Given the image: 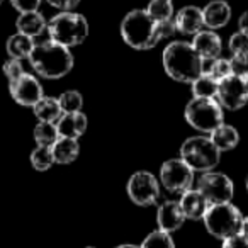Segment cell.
I'll return each mask as SVG.
<instances>
[{"label": "cell", "instance_id": "2", "mask_svg": "<svg viewBox=\"0 0 248 248\" xmlns=\"http://www.w3.org/2000/svg\"><path fill=\"white\" fill-rule=\"evenodd\" d=\"M163 68L175 82L192 83L204 73V60L194 49L192 43L173 41L163 49Z\"/></svg>", "mask_w": 248, "mask_h": 248}, {"label": "cell", "instance_id": "18", "mask_svg": "<svg viewBox=\"0 0 248 248\" xmlns=\"http://www.w3.org/2000/svg\"><path fill=\"white\" fill-rule=\"evenodd\" d=\"M56 128L62 138L78 140L87 131V116L80 112H65L56 123Z\"/></svg>", "mask_w": 248, "mask_h": 248}, {"label": "cell", "instance_id": "36", "mask_svg": "<svg viewBox=\"0 0 248 248\" xmlns=\"http://www.w3.org/2000/svg\"><path fill=\"white\" fill-rule=\"evenodd\" d=\"M82 0H48V4L63 12H72Z\"/></svg>", "mask_w": 248, "mask_h": 248}, {"label": "cell", "instance_id": "41", "mask_svg": "<svg viewBox=\"0 0 248 248\" xmlns=\"http://www.w3.org/2000/svg\"><path fill=\"white\" fill-rule=\"evenodd\" d=\"M247 190H248V177H247Z\"/></svg>", "mask_w": 248, "mask_h": 248}, {"label": "cell", "instance_id": "37", "mask_svg": "<svg viewBox=\"0 0 248 248\" xmlns=\"http://www.w3.org/2000/svg\"><path fill=\"white\" fill-rule=\"evenodd\" d=\"M238 26H240V31L248 36V11L240 16V19H238Z\"/></svg>", "mask_w": 248, "mask_h": 248}, {"label": "cell", "instance_id": "15", "mask_svg": "<svg viewBox=\"0 0 248 248\" xmlns=\"http://www.w3.org/2000/svg\"><path fill=\"white\" fill-rule=\"evenodd\" d=\"M192 46L199 56L204 62H213V60L221 58V51H223V43L221 38L214 31H201L194 36Z\"/></svg>", "mask_w": 248, "mask_h": 248}, {"label": "cell", "instance_id": "5", "mask_svg": "<svg viewBox=\"0 0 248 248\" xmlns=\"http://www.w3.org/2000/svg\"><path fill=\"white\" fill-rule=\"evenodd\" d=\"M207 233L217 240H226L241 233L243 214L234 204H211L202 217Z\"/></svg>", "mask_w": 248, "mask_h": 248}, {"label": "cell", "instance_id": "34", "mask_svg": "<svg viewBox=\"0 0 248 248\" xmlns=\"http://www.w3.org/2000/svg\"><path fill=\"white\" fill-rule=\"evenodd\" d=\"M12 7L19 11L21 14L26 12H36L41 5V0H11Z\"/></svg>", "mask_w": 248, "mask_h": 248}, {"label": "cell", "instance_id": "17", "mask_svg": "<svg viewBox=\"0 0 248 248\" xmlns=\"http://www.w3.org/2000/svg\"><path fill=\"white\" fill-rule=\"evenodd\" d=\"M179 202H180V207H182L184 214H186V219L199 221V219H202L206 211L209 209V202H207L206 197L201 194L199 189H190V190H187V192H184Z\"/></svg>", "mask_w": 248, "mask_h": 248}, {"label": "cell", "instance_id": "14", "mask_svg": "<svg viewBox=\"0 0 248 248\" xmlns=\"http://www.w3.org/2000/svg\"><path fill=\"white\" fill-rule=\"evenodd\" d=\"M173 21H175V28L180 34L196 36L204 28L202 9L196 7V5H186V7H182L177 12Z\"/></svg>", "mask_w": 248, "mask_h": 248}, {"label": "cell", "instance_id": "23", "mask_svg": "<svg viewBox=\"0 0 248 248\" xmlns=\"http://www.w3.org/2000/svg\"><path fill=\"white\" fill-rule=\"evenodd\" d=\"M34 46H36V43L32 41V38L17 32V34L11 36V38L7 39V46H5V48H7V53L11 58H16V60L28 58L29 60Z\"/></svg>", "mask_w": 248, "mask_h": 248}, {"label": "cell", "instance_id": "8", "mask_svg": "<svg viewBox=\"0 0 248 248\" xmlns=\"http://www.w3.org/2000/svg\"><path fill=\"white\" fill-rule=\"evenodd\" d=\"M160 180L169 192L184 194L192 187L194 170L182 158H170L160 169Z\"/></svg>", "mask_w": 248, "mask_h": 248}, {"label": "cell", "instance_id": "24", "mask_svg": "<svg viewBox=\"0 0 248 248\" xmlns=\"http://www.w3.org/2000/svg\"><path fill=\"white\" fill-rule=\"evenodd\" d=\"M190 87H192L194 97H199V99H216L219 82L214 77H211L209 73H202L199 78L190 83Z\"/></svg>", "mask_w": 248, "mask_h": 248}, {"label": "cell", "instance_id": "16", "mask_svg": "<svg viewBox=\"0 0 248 248\" xmlns=\"http://www.w3.org/2000/svg\"><path fill=\"white\" fill-rule=\"evenodd\" d=\"M204 26L211 31L221 29L231 21V7L224 0H213L202 9Z\"/></svg>", "mask_w": 248, "mask_h": 248}, {"label": "cell", "instance_id": "9", "mask_svg": "<svg viewBox=\"0 0 248 248\" xmlns=\"http://www.w3.org/2000/svg\"><path fill=\"white\" fill-rule=\"evenodd\" d=\"M197 189L201 190L207 202L211 204H226L231 202L234 194V186L228 175L221 172H206L197 180Z\"/></svg>", "mask_w": 248, "mask_h": 248}, {"label": "cell", "instance_id": "35", "mask_svg": "<svg viewBox=\"0 0 248 248\" xmlns=\"http://www.w3.org/2000/svg\"><path fill=\"white\" fill-rule=\"evenodd\" d=\"M221 248H248V236H245L243 233L230 236L226 240H223V247Z\"/></svg>", "mask_w": 248, "mask_h": 248}, {"label": "cell", "instance_id": "20", "mask_svg": "<svg viewBox=\"0 0 248 248\" xmlns=\"http://www.w3.org/2000/svg\"><path fill=\"white\" fill-rule=\"evenodd\" d=\"M16 26H17V32L29 36V38H36V36L43 34L45 29H48V22L45 21L43 14H39L38 11L21 14Z\"/></svg>", "mask_w": 248, "mask_h": 248}, {"label": "cell", "instance_id": "1", "mask_svg": "<svg viewBox=\"0 0 248 248\" xmlns=\"http://www.w3.org/2000/svg\"><path fill=\"white\" fill-rule=\"evenodd\" d=\"M175 31V21L156 22L150 17L146 9H135L121 22V36L126 45L135 49L155 48L160 39L170 38Z\"/></svg>", "mask_w": 248, "mask_h": 248}, {"label": "cell", "instance_id": "40", "mask_svg": "<svg viewBox=\"0 0 248 248\" xmlns=\"http://www.w3.org/2000/svg\"><path fill=\"white\" fill-rule=\"evenodd\" d=\"M245 82H247V89H248V77H247V78H245Z\"/></svg>", "mask_w": 248, "mask_h": 248}, {"label": "cell", "instance_id": "42", "mask_svg": "<svg viewBox=\"0 0 248 248\" xmlns=\"http://www.w3.org/2000/svg\"><path fill=\"white\" fill-rule=\"evenodd\" d=\"M2 2H4V0H0V5H2Z\"/></svg>", "mask_w": 248, "mask_h": 248}, {"label": "cell", "instance_id": "25", "mask_svg": "<svg viewBox=\"0 0 248 248\" xmlns=\"http://www.w3.org/2000/svg\"><path fill=\"white\" fill-rule=\"evenodd\" d=\"M34 141L38 146H53L60 140V133L56 123H43L39 121L34 128Z\"/></svg>", "mask_w": 248, "mask_h": 248}, {"label": "cell", "instance_id": "26", "mask_svg": "<svg viewBox=\"0 0 248 248\" xmlns=\"http://www.w3.org/2000/svg\"><path fill=\"white\" fill-rule=\"evenodd\" d=\"M150 17L156 22L172 21L173 17V4L172 0H152L146 7Z\"/></svg>", "mask_w": 248, "mask_h": 248}, {"label": "cell", "instance_id": "38", "mask_svg": "<svg viewBox=\"0 0 248 248\" xmlns=\"http://www.w3.org/2000/svg\"><path fill=\"white\" fill-rule=\"evenodd\" d=\"M241 233H243L245 236H248V216L243 217V224H241Z\"/></svg>", "mask_w": 248, "mask_h": 248}, {"label": "cell", "instance_id": "7", "mask_svg": "<svg viewBox=\"0 0 248 248\" xmlns=\"http://www.w3.org/2000/svg\"><path fill=\"white\" fill-rule=\"evenodd\" d=\"M186 121L189 126L201 133H213L221 124H224V112L216 99H199L194 97L186 106Z\"/></svg>", "mask_w": 248, "mask_h": 248}, {"label": "cell", "instance_id": "31", "mask_svg": "<svg viewBox=\"0 0 248 248\" xmlns=\"http://www.w3.org/2000/svg\"><path fill=\"white\" fill-rule=\"evenodd\" d=\"M228 48L230 51L234 55H248V36L243 34L241 31L234 32L230 38V43H228Z\"/></svg>", "mask_w": 248, "mask_h": 248}, {"label": "cell", "instance_id": "32", "mask_svg": "<svg viewBox=\"0 0 248 248\" xmlns=\"http://www.w3.org/2000/svg\"><path fill=\"white\" fill-rule=\"evenodd\" d=\"M231 63V75L247 78L248 77V55H234L230 60Z\"/></svg>", "mask_w": 248, "mask_h": 248}, {"label": "cell", "instance_id": "29", "mask_svg": "<svg viewBox=\"0 0 248 248\" xmlns=\"http://www.w3.org/2000/svg\"><path fill=\"white\" fill-rule=\"evenodd\" d=\"M60 106L63 109V114L65 112H80L83 106V97L78 90H66L62 95L58 97Z\"/></svg>", "mask_w": 248, "mask_h": 248}, {"label": "cell", "instance_id": "3", "mask_svg": "<svg viewBox=\"0 0 248 248\" xmlns=\"http://www.w3.org/2000/svg\"><path fill=\"white\" fill-rule=\"evenodd\" d=\"M29 62L39 77L49 80L62 78L73 68V55L70 53V48L51 39L36 45L29 56Z\"/></svg>", "mask_w": 248, "mask_h": 248}, {"label": "cell", "instance_id": "11", "mask_svg": "<svg viewBox=\"0 0 248 248\" xmlns=\"http://www.w3.org/2000/svg\"><path fill=\"white\" fill-rule=\"evenodd\" d=\"M9 92H11V97L19 106L24 107H34L45 97L43 85L39 83V80L34 75L26 72L19 78L12 80L9 83Z\"/></svg>", "mask_w": 248, "mask_h": 248}, {"label": "cell", "instance_id": "13", "mask_svg": "<svg viewBox=\"0 0 248 248\" xmlns=\"http://www.w3.org/2000/svg\"><path fill=\"white\" fill-rule=\"evenodd\" d=\"M156 223H158V230L167 231V233L180 230L186 223V214L179 201H165L160 204L156 211Z\"/></svg>", "mask_w": 248, "mask_h": 248}, {"label": "cell", "instance_id": "19", "mask_svg": "<svg viewBox=\"0 0 248 248\" xmlns=\"http://www.w3.org/2000/svg\"><path fill=\"white\" fill-rule=\"evenodd\" d=\"M209 138L214 143V146L223 153L236 148L238 143H240V133H238L236 128H233L230 124H221L219 128H216L211 133Z\"/></svg>", "mask_w": 248, "mask_h": 248}, {"label": "cell", "instance_id": "30", "mask_svg": "<svg viewBox=\"0 0 248 248\" xmlns=\"http://www.w3.org/2000/svg\"><path fill=\"white\" fill-rule=\"evenodd\" d=\"M207 63H209V66H207V68H204V73H209V75L214 77L217 82H221V80L231 77V63H230V60L217 58V60H213V62H207Z\"/></svg>", "mask_w": 248, "mask_h": 248}, {"label": "cell", "instance_id": "28", "mask_svg": "<svg viewBox=\"0 0 248 248\" xmlns=\"http://www.w3.org/2000/svg\"><path fill=\"white\" fill-rule=\"evenodd\" d=\"M140 248H175V243H173L170 233L162 230H155L143 240Z\"/></svg>", "mask_w": 248, "mask_h": 248}, {"label": "cell", "instance_id": "4", "mask_svg": "<svg viewBox=\"0 0 248 248\" xmlns=\"http://www.w3.org/2000/svg\"><path fill=\"white\" fill-rule=\"evenodd\" d=\"M51 41L66 48L78 46L89 36V22L78 12H60L48 22Z\"/></svg>", "mask_w": 248, "mask_h": 248}, {"label": "cell", "instance_id": "12", "mask_svg": "<svg viewBox=\"0 0 248 248\" xmlns=\"http://www.w3.org/2000/svg\"><path fill=\"white\" fill-rule=\"evenodd\" d=\"M216 100L221 104V107H226V109H230V110H238L247 106L248 89H247L245 78L231 75V77H228V78L221 80Z\"/></svg>", "mask_w": 248, "mask_h": 248}, {"label": "cell", "instance_id": "21", "mask_svg": "<svg viewBox=\"0 0 248 248\" xmlns=\"http://www.w3.org/2000/svg\"><path fill=\"white\" fill-rule=\"evenodd\" d=\"M53 156H55V163L60 165H68V163L75 162L77 156L80 153V145L78 140H70V138H62L51 146Z\"/></svg>", "mask_w": 248, "mask_h": 248}, {"label": "cell", "instance_id": "10", "mask_svg": "<svg viewBox=\"0 0 248 248\" xmlns=\"http://www.w3.org/2000/svg\"><path fill=\"white\" fill-rule=\"evenodd\" d=\"M128 196L136 206H155L160 199V184L153 173L140 170L128 182Z\"/></svg>", "mask_w": 248, "mask_h": 248}, {"label": "cell", "instance_id": "6", "mask_svg": "<svg viewBox=\"0 0 248 248\" xmlns=\"http://www.w3.org/2000/svg\"><path fill=\"white\" fill-rule=\"evenodd\" d=\"M180 158L194 170V172H211L219 163L221 152L214 146L211 138L206 136H192L187 138L180 146Z\"/></svg>", "mask_w": 248, "mask_h": 248}, {"label": "cell", "instance_id": "33", "mask_svg": "<svg viewBox=\"0 0 248 248\" xmlns=\"http://www.w3.org/2000/svg\"><path fill=\"white\" fill-rule=\"evenodd\" d=\"M4 73L5 77L9 78V82L12 80L19 78V77L24 73V68H22V63L21 60H16V58H9L7 62L4 63Z\"/></svg>", "mask_w": 248, "mask_h": 248}, {"label": "cell", "instance_id": "22", "mask_svg": "<svg viewBox=\"0 0 248 248\" xmlns=\"http://www.w3.org/2000/svg\"><path fill=\"white\" fill-rule=\"evenodd\" d=\"M32 110H34V116L43 123H58V119L63 116V109L56 97H43L32 107Z\"/></svg>", "mask_w": 248, "mask_h": 248}, {"label": "cell", "instance_id": "39", "mask_svg": "<svg viewBox=\"0 0 248 248\" xmlns=\"http://www.w3.org/2000/svg\"><path fill=\"white\" fill-rule=\"evenodd\" d=\"M116 248H140V247H136V245H129V243H126V245H119V247H116Z\"/></svg>", "mask_w": 248, "mask_h": 248}, {"label": "cell", "instance_id": "27", "mask_svg": "<svg viewBox=\"0 0 248 248\" xmlns=\"http://www.w3.org/2000/svg\"><path fill=\"white\" fill-rule=\"evenodd\" d=\"M31 163L39 172H46V170L51 169V165L55 163L51 146H38V148L31 153Z\"/></svg>", "mask_w": 248, "mask_h": 248}, {"label": "cell", "instance_id": "43", "mask_svg": "<svg viewBox=\"0 0 248 248\" xmlns=\"http://www.w3.org/2000/svg\"><path fill=\"white\" fill-rule=\"evenodd\" d=\"M87 248H93V247H87Z\"/></svg>", "mask_w": 248, "mask_h": 248}]
</instances>
